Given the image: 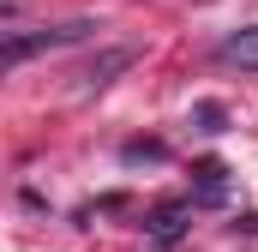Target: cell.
<instances>
[{"instance_id":"cell-3","label":"cell","mask_w":258,"mask_h":252,"mask_svg":"<svg viewBox=\"0 0 258 252\" xmlns=\"http://www.w3.org/2000/svg\"><path fill=\"white\" fill-rule=\"evenodd\" d=\"M120 66H132V48H114L102 66H90V72H84V90H102V84H108V72H120Z\"/></svg>"},{"instance_id":"cell-4","label":"cell","mask_w":258,"mask_h":252,"mask_svg":"<svg viewBox=\"0 0 258 252\" xmlns=\"http://www.w3.org/2000/svg\"><path fill=\"white\" fill-rule=\"evenodd\" d=\"M150 234H156V240H174V234H180V216H174V210H156Z\"/></svg>"},{"instance_id":"cell-5","label":"cell","mask_w":258,"mask_h":252,"mask_svg":"<svg viewBox=\"0 0 258 252\" xmlns=\"http://www.w3.org/2000/svg\"><path fill=\"white\" fill-rule=\"evenodd\" d=\"M198 120H204V132H222V108H210V102H204V108H198Z\"/></svg>"},{"instance_id":"cell-2","label":"cell","mask_w":258,"mask_h":252,"mask_svg":"<svg viewBox=\"0 0 258 252\" xmlns=\"http://www.w3.org/2000/svg\"><path fill=\"white\" fill-rule=\"evenodd\" d=\"M222 60H234V66H258V24L234 30V36H222Z\"/></svg>"},{"instance_id":"cell-1","label":"cell","mask_w":258,"mask_h":252,"mask_svg":"<svg viewBox=\"0 0 258 252\" xmlns=\"http://www.w3.org/2000/svg\"><path fill=\"white\" fill-rule=\"evenodd\" d=\"M90 30H96L90 18H72V24H54V30H42V36H24V30H12V36H6V60H12V66H24L30 54H36V48H66V42H84Z\"/></svg>"}]
</instances>
